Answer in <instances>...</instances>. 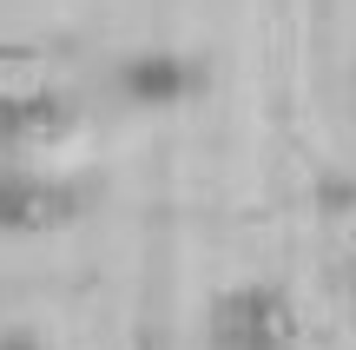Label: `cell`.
<instances>
[{
  "label": "cell",
  "mask_w": 356,
  "mask_h": 350,
  "mask_svg": "<svg viewBox=\"0 0 356 350\" xmlns=\"http://www.w3.org/2000/svg\"><path fill=\"white\" fill-rule=\"evenodd\" d=\"M304 324L277 285H231L204 311V350H297Z\"/></svg>",
  "instance_id": "obj_1"
},
{
  "label": "cell",
  "mask_w": 356,
  "mask_h": 350,
  "mask_svg": "<svg viewBox=\"0 0 356 350\" xmlns=\"http://www.w3.org/2000/svg\"><path fill=\"white\" fill-rule=\"evenodd\" d=\"M79 205H86L79 185L33 179V172H20V159L0 166V232H13V238H26V232H60L66 218H79Z\"/></svg>",
  "instance_id": "obj_2"
},
{
  "label": "cell",
  "mask_w": 356,
  "mask_h": 350,
  "mask_svg": "<svg viewBox=\"0 0 356 350\" xmlns=\"http://www.w3.org/2000/svg\"><path fill=\"white\" fill-rule=\"evenodd\" d=\"M113 86H119L126 106H185V100L204 93V66L185 60V53L152 47V53H126L113 66Z\"/></svg>",
  "instance_id": "obj_3"
},
{
  "label": "cell",
  "mask_w": 356,
  "mask_h": 350,
  "mask_svg": "<svg viewBox=\"0 0 356 350\" xmlns=\"http://www.w3.org/2000/svg\"><path fill=\"white\" fill-rule=\"evenodd\" d=\"M73 126V106L60 93H0V166L20 159V145H40Z\"/></svg>",
  "instance_id": "obj_4"
}]
</instances>
